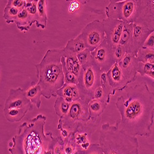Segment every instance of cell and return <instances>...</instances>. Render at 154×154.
I'll use <instances>...</instances> for the list:
<instances>
[{"label": "cell", "instance_id": "1", "mask_svg": "<svg viewBox=\"0 0 154 154\" xmlns=\"http://www.w3.org/2000/svg\"><path fill=\"white\" fill-rule=\"evenodd\" d=\"M125 90V94L115 103L121 115L116 126L130 136L149 137L154 117V94L144 83L126 87Z\"/></svg>", "mask_w": 154, "mask_h": 154}, {"label": "cell", "instance_id": "2", "mask_svg": "<svg viewBox=\"0 0 154 154\" xmlns=\"http://www.w3.org/2000/svg\"><path fill=\"white\" fill-rule=\"evenodd\" d=\"M46 117L38 115L29 122H24L18 128L17 134L9 144L11 154H44L49 150L53 133H45Z\"/></svg>", "mask_w": 154, "mask_h": 154}, {"label": "cell", "instance_id": "3", "mask_svg": "<svg viewBox=\"0 0 154 154\" xmlns=\"http://www.w3.org/2000/svg\"><path fill=\"white\" fill-rule=\"evenodd\" d=\"M63 48L48 49L41 62L35 66L37 84L40 86L42 96L47 99L57 97V91L65 84L62 57Z\"/></svg>", "mask_w": 154, "mask_h": 154}, {"label": "cell", "instance_id": "4", "mask_svg": "<svg viewBox=\"0 0 154 154\" xmlns=\"http://www.w3.org/2000/svg\"><path fill=\"white\" fill-rule=\"evenodd\" d=\"M99 143L104 154H139L137 139L109 123L102 125Z\"/></svg>", "mask_w": 154, "mask_h": 154}, {"label": "cell", "instance_id": "5", "mask_svg": "<svg viewBox=\"0 0 154 154\" xmlns=\"http://www.w3.org/2000/svg\"><path fill=\"white\" fill-rule=\"evenodd\" d=\"M89 102L82 99L73 102L68 113L63 118L59 119L57 128L63 138L75 132L91 119L88 109Z\"/></svg>", "mask_w": 154, "mask_h": 154}, {"label": "cell", "instance_id": "6", "mask_svg": "<svg viewBox=\"0 0 154 154\" xmlns=\"http://www.w3.org/2000/svg\"><path fill=\"white\" fill-rule=\"evenodd\" d=\"M32 104L27 97L26 92L22 88L10 89L3 109L6 120L11 123L20 122L25 115L32 110Z\"/></svg>", "mask_w": 154, "mask_h": 154}, {"label": "cell", "instance_id": "7", "mask_svg": "<svg viewBox=\"0 0 154 154\" xmlns=\"http://www.w3.org/2000/svg\"><path fill=\"white\" fill-rule=\"evenodd\" d=\"M99 67L93 61L85 69H82L77 87L82 99L90 101L94 99L96 89L100 86Z\"/></svg>", "mask_w": 154, "mask_h": 154}, {"label": "cell", "instance_id": "8", "mask_svg": "<svg viewBox=\"0 0 154 154\" xmlns=\"http://www.w3.org/2000/svg\"><path fill=\"white\" fill-rule=\"evenodd\" d=\"M104 32L103 23L98 20H94L87 25L81 32L84 37L87 49L92 51L103 42Z\"/></svg>", "mask_w": 154, "mask_h": 154}, {"label": "cell", "instance_id": "9", "mask_svg": "<svg viewBox=\"0 0 154 154\" xmlns=\"http://www.w3.org/2000/svg\"><path fill=\"white\" fill-rule=\"evenodd\" d=\"M93 59L96 65L100 69L107 70L115 63L112 48L107 41L102 42L91 53Z\"/></svg>", "mask_w": 154, "mask_h": 154}, {"label": "cell", "instance_id": "10", "mask_svg": "<svg viewBox=\"0 0 154 154\" xmlns=\"http://www.w3.org/2000/svg\"><path fill=\"white\" fill-rule=\"evenodd\" d=\"M103 25L107 34V43L112 48L117 46L120 42L125 23L120 20L109 19L104 20Z\"/></svg>", "mask_w": 154, "mask_h": 154}, {"label": "cell", "instance_id": "11", "mask_svg": "<svg viewBox=\"0 0 154 154\" xmlns=\"http://www.w3.org/2000/svg\"><path fill=\"white\" fill-rule=\"evenodd\" d=\"M107 76L110 86L112 89V94H114L117 90L122 91L126 88L127 84L129 83L125 75H123L117 63L113 66Z\"/></svg>", "mask_w": 154, "mask_h": 154}, {"label": "cell", "instance_id": "12", "mask_svg": "<svg viewBox=\"0 0 154 154\" xmlns=\"http://www.w3.org/2000/svg\"><path fill=\"white\" fill-rule=\"evenodd\" d=\"M57 96L61 97L69 103L81 99L80 92L77 85L73 84H66L57 91Z\"/></svg>", "mask_w": 154, "mask_h": 154}, {"label": "cell", "instance_id": "13", "mask_svg": "<svg viewBox=\"0 0 154 154\" xmlns=\"http://www.w3.org/2000/svg\"><path fill=\"white\" fill-rule=\"evenodd\" d=\"M63 48V56L65 57L66 66L67 70L74 73L78 79L80 76L82 67L77 58L76 54L71 52L70 51Z\"/></svg>", "mask_w": 154, "mask_h": 154}, {"label": "cell", "instance_id": "14", "mask_svg": "<svg viewBox=\"0 0 154 154\" xmlns=\"http://www.w3.org/2000/svg\"><path fill=\"white\" fill-rule=\"evenodd\" d=\"M16 26L22 32H28L32 27L33 23L26 8L22 9L16 18L14 22Z\"/></svg>", "mask_w": 154, "mask_h": 154}, {"label": "cell", "instance_id": "15", "mask_svg": "<svg viewBox=\"0 0 154 154\" xmlns=\"http://www.w3.org/2000/svg\"><path fill=\"white\" fill-rule=\"evenodd\" d=\"M64 49L70 51L76 54L87 49L83 36L80 33L76 38L69 40Z\"/></svg>", "mask_w": 154, "mask_h": 154}, {"label": "cell", "instance_id": "16", "mask_svg": "<svg viewBox=\"0 0 154 154\" xmlns=\"http://www.w3.org/2000/svg\"><path fill=\"white\" fill-rule=\"evenodd\" d=\"M25 92H26L27 97L32 103L34 104L37 109H40L42 104L41 97L42 96L40 86L37 83H35V82H32L30 88L25 91Z\"/></svg>", "mask_w": 154, "mask_h": 154}, {"label": "cell", "instance_id": "17", "mask_svg": "<svg viewBox=\"0 0 154 154\" xmlns=\"http://www.w3.org/2000/svg\"><path fill=\"white\" fill-rule=\"evenodd\" d=\"M48 16L46 13V1L39 0L37 5V20L36 26L38 28L45 29L46 27Z\"/></svg>", "mask_w": 154, "mask_h": 154}, {"label": "cell", "instance_id": "18", "mask_svg": "<svg viewBox=\"0 0 154 154\" xmlns=\"http://www.w3.org/2000/svg\"><path fill=\"white\" fill-rule=\"evenodd\" d=\"M107 103L99 99H93L89 102L88 109L91 119H96L104 111Z\"/></svg>", "mask_w": 154, "mask_h": 154}, {"label": "cell", "instance_id": "19", "mask_svg": "<svg viewBox=\"0 0 154 154\" xmlns=\"http://www.w3.org/2000/svg\"><path fill=\"white\" fill-rule=\"evenodd\" d=\"M71 104L61 97H57L54 103V109L56 115L59 119L63 118L68 113Z\"/></svg>", "mask_w": 154, "mask_h": 154}, {"label": "cell", "instance_id": "20", "mask_svg": "<svg viewBox=\"0 0 154 154\" xmlns=\"http://www.w3.org/2000/svg\"><path fill=\"white\" fill-rule=\"evenodd\" d=\"M79 151L73 138V133L63 138V146L62 154H76Z\"/></svg>", "mask_w": 154, "mask_h": 154}, {"label": "cell", "instance_id": "21", "mask_svg": "<svg viewBox=\"0 0 154 154\" xmlns=\"http://www.w3.org/2000/svg\"><path fill=\"white\" fill-rule=\"evenodd\" d=\"M22 9L16 8L7 3L4 10L3 18L5 19L7 23H14L16 18L18 16L19 12Z\"/></svg>", "mask_w": 154, "mask_h": 154}, {"label": "cell", "instance_id": "22", "mask_svg": "<svg viewBox=\"0 0 154 154\" xmlns=\"http://www.w3.org/2000/svg\"><path fill=\"white\" fill-rule=\"evenodd\" d=\"M63 71L64 73V82L66 84H73L77 85L79 84V79L74 73L69 72L66 66L65 57L63 56L61 59Z\"/></svg>", "mask_w": 154, "mask_h": 154}, {"label": "cell", "instance_id": "23", "mask_svg": "<svg viewBox=\"0 0 154 154\" xmlns=\"http://www.w3.org/2000/svg\"><path fill=\"white\" fill-rule=\"evenodd\" d=\"M77 58L80 63L82 69H85L93 61V57L90 54V51L88 49L82 51L76 54Z\"/></svg>", "mask_w": 154, "mask_h": 154}, {"label": "cell", "instance_id": "24", "mask_svg": "<svg viewBox=\"0 0 154 154\" xmlns=\"http://www.w3.org/2000/svg\"><path fill=\"white\" fill-rule=\"evenodd\" d=\"M63 146V138L61 136L54 137L49 150L52 154H62Z\"/></svg>", "mask_w": 154, "mask_h": 154}, {"label": "cell", "instance_id": "25", "mask_svg": "<svg viewBox=\"0 0 154 154\" xmlns=\"http://www.w3.org/2000/svg\"><path fill=\"white\" fill-rule=\"evenodd\" d=\"M38 1L35 0H27L25 8L28 11L33 24L37 20V5Z\"/></svg>", "mask_w": 154, "mask_h": 154}, {"label": "cell", "instance_id": "26", "mask_svg": "<svg viewBox=\"0 0 154 154\" xmlns=\"http://www.w3.org/2000/svg\"><path fill=\"white\" fill-rule=\"evenodd\" d=\"M131 32H132V29H131V25L125 24L123 31L119 42L120 45H121L123 47L125 46L126 43H128V42L130 40Z\"/></svg>", "mask_w": 154, "mask_h": 154}, {"label": "cell", "instance_id": "27", "mask_svg": "<svg viewBox=\"0 0 154 154\" xmlns=\"http://www.w3.org/2000/svg\"><path fill=\"white\" fill-rule=\"evenodd\" d=\"M85 154H104L103 150L100 148L99 144H91L88 148L87 150H85Z\"/></svg>", "mask_w": 154, "mask_h": 154}, {"label": "cell", "instance_id": "28", "mask_svg": "<svg viewBox=\"0 0 154 154\" xmlns=\"http://www.w3.org/2000/svg\"><path fill=\"white\" fill-rule=\"evenodd\" d=\"M113 48V49L112 50V52H113V55L114 58L117 60H120L123 56V54H124L123 47L120 45H118Z\"/></svg>", "mask_w": 154, "mask_h": 154}, {"label": "cell", "instance_id": "29", "mask_svg": "<svg viewBox=\"0 0 154 154\" xmlns=\"http://www.w3.org/2000/svg\"><path fill=\"white\" fill-rule=\"evenodd\" d=\"M7 3L16 8L22 9L25 7L26 1L25 0H8Z\"/></svg>", "mask_w": 154, "mask_h": 154}, {"label": "cell", "instance_id": "30", "mask_svg": "<svg viewBox=\"0 0 154 154\" xmlns=\"http://www.w3.org/2000/svg\"><path fill=\"white\" fill-rule=\"evenodd\" d=\"M82 2L80 1V3L79 1H76V0H74V1H72L70 3V5L69 6V12L70 13H74L77 10H79V8H80V4Z\"/></svg>", "mask_w": 154, "mask_h": 154}, {"label": "cell", "instance_id": "31", "mask_svg": "<svg viewBox=\"0 0 154 154\" xmlns=\"http://www.w3.org/2000/svg\"><path fill=\"white\" fill-rule=\"evenodd\" d=\"M153 45H154V38L153 36H152V37H150L149 38V41L147 42V45L152 46Z\"/></svg>", "mask_w": 154, "mask_h": 154}, {"label": "cell", "instance_id": "32", "mask_svg": "<svg viewBox=\"0 0 154 154\" xmlns=\"http://www.w3.org/2000/svg\"><path fill=\"white\" fill-rule=\"evenodd\" d=\"M152 65H150V64H147V65L145 66V69L146 70H150L151 69H152Z\"/></svg>", "mask_w": 154, "mask_h": 154}, {"label": "cell", "instance_id": "33", "mask_svg": "<svg viewBox=\"0 0 154 154\" xmlns=\"http://www.w3.org/2000/svg\"><path fill=\"white\" fill-rule=\"evenodd\" d=\"M76 154H85V150H79L76 153Z\"/></svg>", "mask_w": 154, "mask_h": 154}, {"label": "cell", "instance_id": "34", "mask_svg": "<svg viewBox=\"0 0 154 154\" xmlns=\"http://www.w3.org/2000/svg\"><path fill=\"white\" fill-rule=\"evenodd\" d=\"M44 154H52V153H51V150H47V151H46L45 152Z\"/></svg>", "mask_w": 154, "mask_h": 154}, {"label": "cell", "instance_id": "35", "mask_svg": "<svg viewBox=\"0 0 154 154\" xmlns=\"http://www.w3.org/2000/svg\"><path fill=\"white\" fill-rule=\"evenodd\" d=\"M152 72H153V73H154V67H152Z\"/></svg>", "mask_w": 154, "mask_h": 154}]
</instances>
